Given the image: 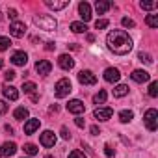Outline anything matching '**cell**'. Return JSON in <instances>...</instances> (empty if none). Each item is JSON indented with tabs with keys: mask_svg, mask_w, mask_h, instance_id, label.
I'll return each mask as SVG.
<instances>
[{
	"mask_svg": "<svg viewBox=\"0 0 158 158\" xmlns=\"http://www.w3.org/2000/svg\"><path fill=\"white\" fill-rule=\"evenodd\" d=\"M145 23L149 28H158V15H147Z\"/></svg>",
	"mask_w": 158,
	"mask_h": 158,
	"instance_id": "obj_26",
	"label": "cell"
},
{
	"mask_svg": "<svg viewBox=\"0 0 158 158\" xmlns=\"http://www.w3.org/2000/svg\"><path fill=\"white\" fill-rule=\"evenodd\" d=\"M110 8H112V2H108V0H97V2H95V10H97L99 15L106 13Z\"/></svg>",
	"mask_w": 158,
	"mask_h": 158,
	"instance_id": "obj_20",
	"label": "cell"
},
{
	"mask_svg": "<svg viewBox=\"0 0 158 158\" xmlns=\"http://www.w3.org/2000/svg\"><path fill=\"white\" fill-rule=\"evenodd\" d=\"M130 78L134 82H138V84H143V82H149L151 80V74L147 73V71H141V69H136V71H132V74H130Z\"/></svg>",
	"mask_w": 158,
	"mask_h": 158,
	"instance_id": "obj_12",
	"label": "cell"
},
{
	"mask_svg": "<svg viewBox=\"0 0 158 158\" xmlns=\"http://www.w3.org/2000/svg\"><path fill=\"white\" fill-rule=\"evenodd\" d=\"M106 45L108 48L117 54V56H125L132 50V37L125 32V30H112L106 37Z\"/></svg>",
	"mask_w": 158,
	"mask_h": 158,
	"instance_id": "obj_1",
	"label": "cell"
},
{
	"mask_svg": "<svg viewBox=\"0 0 158 158\" xmlns=\"http://www.w3.org/2000/svg\"><path fill=\"white\" fill-rule=\"evenodd\" d=\"M74 123H76V127H80V128H84V125H86L82 117H76V119H74Z\"/></svg>",
	"mask_w": 158,
	"mask_h": 158,
	"instance_id": "obj_40",
	"label": "cell"
},
{
	"mask_svg": "<svg viewBox=\"0 0 158 158\" xmlns=\"http://www.w3.org/2000/svg\"><path fill=\"white\" fill-rule=\"evenodd\" d=\"M143 121H145L147 130L154 132V130L158 128V112H156L154 108H149V110L145 112V115H143Z\"/></svg>",
	"mask_w": 158,
	"mask_h": 158,
	"instance_id": "obj_4",
	"label": "cell"
},
{
	"mask_svg": "<svg viewBox=\"0 0 158 158\" xmlns=\"http://www.w3.org/2000/svg\"><path fill=\"white\" fill-rule=\"evenodd\" d=\"M67 112H69V114H74V115H80V114L86 112V106H84L82 101L73 99V101H69V104H67Z\"/></svg>",
	"mask_w": 158,
	"mask_h": 158,
	"instance_id": "obj_7",
	"label": "cell"
},
{
	"mask_svg": "<svg viewBox=\"0 0 158 158\" xmlns=\"http://www.w3.org/2000/svg\"><path fill=\"white\" fill-rule=\"evenodd\" d=\"M108 24H110V23H108L106 19H101V21L95 23V28H97V30H104V28H108Z\"/></svg>",
	"mask_w": 158,
	"mask_h": 158,
	"instance_id": "obj_33",
	"label": "cell"
},
{
	"mask_svg": "<svg viewBox=\"0 0 158 158\" xmlns=\"http://www.w3.org/2000/svg\"><path fill=\"white\" fill-rule=\"evenodd\" d=\"M93 115H95V119H99V121H108V119L114 115V110H112L110 106H104V108H97V110L93 112Z\"/></svg>",
	"mask_w": 158,
	"mask_h": 158,
	"instance_id": "obj_10",
	"label": "cell"
},
{
	"mask_svg": "<svg viewBox=\"0 0 158 158\" xmlns=\"http://www.w3.org/2000/svg\"><path fill=\"white\" fill-rule=\"evenodd\" d=\"M119 78H121L119 69H115V67H108V69L104 71V80H106V82L114 84V82H119Z\"/></svg>",
	"mask_w": 158,
	"mask_h": 158,
	"instance_id": "obj_13",
	"label": "cell"
},
{
	"mask_svg": "<svg viewBox=\"0 0 158 158\" xmlns=\"http://www.w3.org/2000/svg\"><path fill=\"white\" fill-rule=\"evenodd\" d=\"M138 60L143 61V63H152V58H151V54H147V52H139V54H138Z\"/></svg>",
	"mask_w": 158,
	"mask_h": 158,
	"instance_id": "obj_31",
	"label": "cell"
},
{
	"mask_svg": "<svg viewBox=\"0 0 158 158\" xmlns=\"http://www.w3.org/2000/svg\"><path fill=\"white\" fill-rule=\"evenodd\" d=\"M78 82L84 86H95L97 84V76L91 71H80L78 73Z\"/></svg>",
	"mask_w": 158,
	"mask_h": 158,
	"instance_id": "obj_5",
	"label": "cell"
},
{
	"mask_svg": "<svg viewBox=\"0 0 158 158\" xmlns=\"http://www.w3.org/2000/svg\"><path fill=\"white\" fill-rule=\"evenodd\" d=\"M8 112V104L4 101H0V114H6Z\"/></svg>",
	"mask_w": 158,
	"mask_h": 158,
	"instance_id": "obj_39",
	"label": "cell"
},
{
	"mask_svg": "<svg viewBox=\"0 0 158 158\" xmlns=\"http://www.w3.org/2000/svg\"><path fill=\"white\" fill-rule=\"evenodd\" d=\"M10 47H11L10 37H0V50H8Z\"/></svg>",
	"mask_w": 158,
	"mask_h": 158,
	"instance_id": "obj_30",
	"label": "cell"
},
{
	"mask_svg": "<svg viewBox=\"0 0 158 158\" xmlns=\"http://www.w3.org/2000/svg\"><path fill=\"white\" fill-rule=\"evenodd\" d=\"M91 134H95V136H99V134H101V128H99L97 125H93V127H91Z\"/></svg>",
	"mask_w": 158,
	"mask_h": 158,
	"instance_id": "obj_42",
	"label": "cell"
},
{
	"mask_svg": "<svg viewBox=\"0 0 158 158\" xmlns=\"http://www.w3.org/2000/svg\"><path fill=\"white\" fill-rule=\"evenodd\" d=\"M61 138L63 139H71V132L67 130V127H61Z\"/></svg>",
	"mask_w": 158,
	"mask_h": 158,
	"instance_id": "obj_36",
	"label": "cell"
},
{
	"mask_svg": "<svg viewBox=\"0 0 158 158\" xmlns=\"http://www.w3.org/2000/svg\"><path fill=\"white\" fill-rule=\"evenodd\" d=\"M17 152V145L13 141H6L2 143V147H0V158H10Z\"/></svg>",
	"mask_w": 158,
	"mask_h": 158,
	"instance_id": "obj_8",
	"label": "cell"
},
{
	"mask_svg": "<svg viewBox=\"0 0 158 158\" xmlns=\"http://www.w3.org/2000/svg\"><path fill=\"white\" fill-rule=\"evenodd\" d=\"M132 119H134L132 110H123V112H119V121H121V123H130Z\"/></svg>",
	"mask_w": 158,
	"mask_h": 158,
	"instance_id": "obj_21",
	"label": "cell"
},
{
	"mask_svg": "<svg viewBox=\"0 0 158 158\" xmlns=\"http://www.w3.org/2000/svg\"><path fill=\"white\" fill-rule=\"evenodd\" d=\"M35 89H37V86H35L34 82H24V84H23V91L28 93V95H34Z\"/></svg>",
	"mask_w": 158,
	"mask_h": 158,
	"instance_id": "obj_27",
	"label": "cell"
},
{
	"mask_svg": "<svg viewBox=\"0 0 158 158\" xmlns=\"http://www.w3.org/2000/svg\"><path fill=\"white\" fill-rule=\"evenodd\" d=\"M45 158H52V156H45Z\"/></svg>",
	"mask_w": 158,
	"mask_h": 158,
	"instance_id": "obj_46",
	"label": "cell"
},
{
	"mask_svg": "<svg viewBox=\"0 0 158 158\" xmlns=\"http://www.w3.org/2000/svg\"><path fill=\"white\" fill-rule=\"evenodd\" d=\"M35 71H37V74L47 76V74H50V71H52V63H50L48 60H39V61L35 63Z\"/></svg>",
	"mask_w": 158,
	"mask_h": 158,
	"instance_id": "obj_9",
	"label": "cell"
},
{
	"mask_svg": "<svg viewBox=\"0 0 158 158\" xmlns=\"http://www.w3.org/2000/svg\"><path fill=\"white\" fill-rule=\"evenodd\" d=\"M24 152H26V154H30V156H34V154H37V152H39V149H37L34 143H26V145H24Z\"/></svg>",
	"mask_w": 158,
	"mask_h": 158,
	"instance_id": "obj_28",
	"label": "cell"
},
{
	"mask_svg": "<svg viewBox=\"0 0 158 158\" xmlns=\"http://www.w3.org/2000/svg\"><path fill=\"white\" fill-rule=\"evenodd\" d=\"M56 91V97L58 99H63V97H67L71 91H73V86H71V80L69 78H61V80H58L56 82V88H54Z\"/></svg>",
	"mask_w": 158,
	"mask_h": 158,
	"instance_id": "obj_3",
	"label": "cell"
},
{
	"mask_svg": "<svg viewBox=\"0 0 158 158\" xmlns=\"http://www.w3.org/2000/svg\"><path fill=\"white\" fill-rule=\"evenodd\" d=\"M0 19H2V15H0Z\"/></svg>",
	"mask_w": 158,
	"mask_h": 158,
	"instance_id": "obj_47",
	"label": "cell"
},
{
	"mask_svg": "<svg viewBox=\"0 0 158 158\" xmlns=\"http://www.w3.org/2000/svg\"><path fill=\"white\" fill-rule=\"evenodd\" d=\"M69 158H86V154H84L82 151H73V152L69 154Z\"/></svg>",
	"mask_w": 158,
	"mask_h": 158,
	"instance_id": "obj_35",
	"label": "cell"
},
{
	"mask_svg": "<svg viewBox=\"0 0 158 158\" xmlns=\"http://www.w3.org/2000/svg\"><path fill=\"white\" fill-rule=\"evenodd\" d=\"M8 15H10L11 19H17V11H15V10H8Z\"/></svg>",
	"mask_w": 158,
	"mask_h": 158,
	"instance_id": "obj_43",
	"label": "cell"
},
{
	"mask_svg": "<svg viewBox=\"0 0 158 158\" xmlns=\"http://www.w3.org/2000/svg\"><path fill=\"white\" fill-rule=\"evenodd\" d=\"M71 30H73L74 34H82V32L88 30V26H86L84 23H71Z\"/></svg>",
	"mask_w": 158,
	"mask_h": 158,
	"instance_id": "obj_25",
	"label": "cell"
},
{
	"mask_svg": "<svg viewBox=\"0 0 158 158\" xmlns=\"http://www.w3.org/2000/svg\"><path fill=\"white\" fill-rule=\"evenodd\" d=\"M156 6H158L156 2H141V4H139V8L145 10V11H151V10H154Z\"/></svg>",
	"mask_w": 158,
	"mask_h": 158,
	"instance_id": "obj_32",
	"label": "cell"
},
{
	"mask_svg": "<svg viewBox=\"0 0 158 158\" xmlns=\"http://www.w3.org/2000/svg\"><path fill=\"white\" fill-rule=\"evenodd\" d=\"M2 93H4V97L10 99V101H17V99H19V91H17L13 86H8V84L2 86Z\"/></svg>",
	"mask_w": 158,
	"mask_h": 158,
	"instance_id": "obj_17",
	"label": "cell"
},
{
	"mask_svg": "<svg viewBox=\"0 0 158 158\" xmlns=\"http://www.w3.org/2000/svg\"><path fill=\"white\" fill-rule=\"evenodd\" d=\"M10 34H11L13 37L21 39V37L26 34V24H24V23H21V21H13V23L10 24Z\"/></svg>",
	"mask_w": 158,
	"mask_h": 158,
	"instance_id": "obj_6",
	"label": "cell"
},
{
	"mask_svg": "<svg viewBox=\"0 0 158 158\" xmlns=\"http://www.w3.org/2000/svg\"><path fill=\"white\" fill-rule=\"evenodd\" d=\"M39 128V119H28L26 123H24V134H34L35 130Z\"/></svg>",
	"mask_w": 158,
	"mask_h": 158,
	"instance_id": "obj_19",
	"label": "cell"
},
{
	"mask_svg": "<svg viewBox=\"0 0 158 158\" xmlns=\"http://www.w3.org/2000/svg\"><path fill=\"white\" fill-rule=\"evenodd\" d=\"M13 117H15V119H19V121H23V119H26V117H28V110H26L24 106H19V108L13 112Z\"/></svg>",
	"mask_w": 158,
	"mask_h": 158,
	"instance_id": "obj_23",
	"label": "cell"
},
{
	"mask_svg": "<svg viewBox=\"0 0 158 158\" xmlns=\"http://www.w3.org/2000/svg\"><path fill=\"white\" fill-rule=\"evenodd\" d=\"M88 41L93 43V41H95V35H93V34H88Z\"/></svg>",
	"mask_w": 158,
	"mask_h": 158,
	"instance_id": "obj_44",
	"label": "cell"
},
{
	"mask_svg": "<svg viewBox=\"0 0 158 158\" xmlns=\"http://www.w3.org/2000/svg\"><path fill=\"white\" fill-rule=\"evenodd\" d=\"M34 23H35L41 30H47V32H52V30H56V26H58L56 19L50 17V15H35V17H34Z\"/></svg>",
	"mask_w": 158,
	"mask_h": 158,
	"instance_id": "obj_2",
	"label": "cell"
},
{
	"mask_svg": "<svg viewBox=\"0 0 158 158\" xmlns=\"http://www.w3.org/2000/svg\"><path fill=\"white\" fill-rule=\"evenodd\" d=\"M50 10H54V11H60V10H65L67 6H69V0H61V2H56V0H47L45 2Z\"/></svg>",
	"mask_w": 158,
	"mask_h": 158,
	"instance_id": "obj_18",
	"label": "cell"
},
{
	"mask_svg": "<svg viewBox=\"0 0 158 158\" xmlns=\"http://www.w3.org/2000/svg\"><path fill=\"white\" fill-rule=\"evenodd\" d=\"M39 141H41L43 147H54V143H56V134H54L52 130H45V132L41 134Z\"/></svg>",
	"mask_w": 158,
	"mask_h": 158,
	"instance_id": "obj_11",
	"label": "cell"
},
{
	"mask_svg": "<svg viewBox=\"0 0 158 158\" xmlns=\"http://www.w3.org/2000/svg\"><path fill=\"white\" fill-rule=\"evenodd\" d=\"M54 48H56V43H52V41H48L45 47V50H54Z\"/></svg>",
	"mask_w": 158,
	"mask_h": 158,
	"instance_id": "obj_41",
	"label": "cell"
},
{
	"mask_svg": "<svg viewBox=\"0 0 158 158\" xmlns=\"http://www.w3.org/2000/svg\"><path fill=\"white\" fill-rule=\"evenodd\" d=\"M128 93V86H125V84H119V86H115V89H114V97H125Z\"/></svg>",
	"mask_w": 158,
	"mask_h": 158,
	"instance_id": "obj_22",
	"label": "cell"
},
{
	"mask_svg": "<svg viewBox=\"0 0 158 158\" xmlns=\"http://www.w3.org/2000/svg\"><path fill=\"white\" fill-rule=\"evenodd\" d=\"M104 154H106V156H112V154H114L112 145H104Z\"/></svg>",
	"mask_w": 158,
	"mask_h": 158,
	"instance_id": "obj_38",
	"label": "cell"
},
{
	"mask_svg": "<svg viewBox=\"0 0 158 158\" xmlns=\"http://www.w3.org/2000/svg\"><path fill=\"white\" fill-rule=\"evenodd\" d=\"M2 67H4V60H2V58H0V69H2Z\"/></svg>",
	"mask_w": 158,
	"mask_h": 158,
	"instance_id": "obj_45",
	"label": "cell"
},
{
	"mask_svg": "<svg viewBox=\"0 0 158 158\" xmlns=\"http://www.w3.org/2000/svg\"><path fill=\"white\" fill-rule=\"evenodd\" d=\"M106 99H108V93H106L104 89H101V91L93 97V102H95V104H104V102H106Z\"/></svg>",
	"mask_w": 158,
	"mask_h": 158,
	"instance_id": "obj_24",
	"label": "cell"
},
{
	"mask_svg": "<svg viewBox=\"0 0 158 158\" xmlns=\"http://www.w3.org/2000/svg\"><path fill=\"white\" fill-rule=\"evenodd\" d=\"M4 76H6V80H13V78L17 76V73H15V71H6Z\"/></svg>",
	"mask_w": 158,
	"mask_h": 158,
	"instance_id": "obj_37",
	"label": "cell"
},
{
	"mask_svg": "<svg viewBox=\"0 0 158 158\" xmlns=\"http://www.w3.org/2000/svg\"><path fill=\"white\" fill-rule=\"evenodd\" d=\"M78 13H80L84 24H86L88 21H91V6H89L88 2H80V4H78Z\"/></svg>",
	"mask_w": 158,
	"mask_h": 158,
	"instance_id": "obj_16",
	"label": "cell"
},
{
	"mask_svg": "<svg viewBox=\"0 0 158 158\" xmlns=\"http://www.w3.org/2000/svg\"><path fill=\"white\" fill-rule=\"evenodd\" d=\"M26 61H28V54H26L24 50H17V52H13V56H11V63H13V65L24 67Z\"/></svg>",
	"mask_w": 158,
	"mask_h": 158,
	"instance_id": "obj_14",
	"label": "cell"
},
{
	"mask_svg": "<svg viewBox=\"0 0 158 158\" xmlns=\"http://www.w3.org/2000/svg\"><path fill=\"white\" fill-rule=\"evenodd\" d=\"M121 23H123V26H125V28H134V26H136V23H134L132 19H128V17H123V21H121Z\"/></svg>",
	"mask_w": 158,
	"mask_h": 158,
	"instance_id": "obj_34",
	"label": "cell"
},
{
	"mask_svg": "<svg viewBox=\"0 0 158 158\" xmlns=\"http://www.w3.org/2000/svg\"><path fill=\"white\" fill-rule=\"evenodd\" d=\"M58 65H60L63 71H71V69L74 67V60H73V56H69V54H61V56L58 58Z\"/></svg>",
	"mask_w": 158,
	"mask_h": 158,
	"instance_id": "obj_15",
	"label": "cell"
},
{
	"mask_svg": "<svg viewBox=\"0 0 158 158\" xmlns=\"http://www.w3.org/2000/svg\"><path fill=\"white\" fill-rule=\"evenodd\" d=\"M149 97H158V82L152 80L149 86Z\"/></svg>",
	"mask_w": 158,
	"mask_h": 158,
	"instance_id": "obj_29",
	"label": "cell"
}]
</instances>
